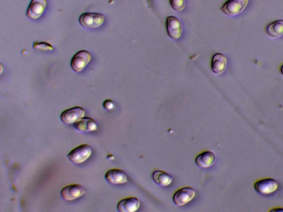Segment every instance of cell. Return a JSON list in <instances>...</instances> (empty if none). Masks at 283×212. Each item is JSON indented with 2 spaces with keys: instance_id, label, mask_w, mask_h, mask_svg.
Returning <instances> with one entry per match:
<instances>
[{
  "instance_id": "6da1fadb",
  "label": "cell",
  "mask_w": 283,
  "mask_h": 212,
  "mask_svg": "<svg viewBox=\"0 0 283 212\" xmlns=\"http://www.w3.org/2000/svg\"><path fill=\"white\" fill-rule=\"evenodd\" d=\"M92 148L88 144H82L75 147L68 154L70 162L75 164H81L87 161L91 156Z\"/></svg>"
},
{
  "instance_id": "7a4b0ae2",
  "label": "cell",
  "mask_w": 283,
  "mask_h": 212,
  "mask_svg": "<svg viewBox=\"0 0 283 212\" xmlns=\"http://www.w3.org/2000/svg\"><path fill=\"white\" fill-rule=\"evenodd\" d=\"M278 183L272 178H263L254 184L255 191L262 195H271L278 190Z\"/></svg>"
},
{
  "instance_id": "3957f363",
  "label": "cell",
  "mask_w": 283,
  "mask_h": 212,
  "mask_svg": "<svg viewBox=\"0 0 283 212\" xmlns=\"http://www.w3.org/2000/svg\"><path fill=\"white\" fill-rule=\"evenodd\" d=\"M104 15L98 13H85L80 16L79 22L83 27L96 28L104 23Z\"/></svg>"
},
{
  "instance_id": "277c9868",
  "label": "cell",
  "mask_w": 283,
  "mask_h": 212,
  "mask_svg": "<svg viewBox=\"0 0 283 212\" xmlns=\"http://www.w3.org/2000/svg\"><path fill=\"white\" fill-rule=\"evenodd\" d=\"M248 0H228L221 8L224 14L234 16L241 14L246 9Z\"/></svg>"
},
{
  "instance_id": "5b68a950",
  "label": "cell",
  "mask_w": 283,
  "mask_h": 212,
  "mask_svg": "<svg viewBox=\"0 0 283 212\" xmlns=\"http://www.w3.org/2000/svg\"><path fill=\"white\" fill-rule=\"evenodd\" d=\"M85 114L84 109L81 107H74L64 111L61 114V119L64 124L73 125L84 117Z\"/></svg>"
},
{
  "instance_id": "8992f818",
  "label": "cell",
  "mask_w": 283,
  "mask_h": 212,
  "mask_svg": "<svg viewBox=\"0 0 283 212\" xmlns=\"http://www.w3.org/2000/svg\"><path fill=\"white\" fill-rule=\"evenodd\" d=\"M86 189L79 184H73L63 188L61 192L64 200L70 201L76 200L85 194Z\"/></svg>"
},
{
  "instance_id": "52a82bcc",
  "label": "cell",
  "mask_w": 283,
  "mask_h": 212,
  "mask_svg": "<svg viewBox=\"0 0 283 212\" xmlns=\"http://www.w3.org/2000/svg\"><path fill=\"white\" fill-rule=\"evenodd\" d=\"M196 195L194 189L190 187H185L178 190L174 195L173 200L174 203L178 206L188 203Z\"/></svg>"
},
{
  "instance_id": "ba28073f",
  "label": "cell",
  "mask_w": 283,
  "mask_h": 212,
  "mask_svg": "<svg viewBox=\"0 0 283 212\" xmlns=\"http://www.w3.org/2000/svg\"><path fill=\"white\" fill-rule=\"evenodd\" d=\"M92 55L87 50L78 51L71 61V67L75 72H80L91 62Z\"/></svg>"
},
{
  "instance_id": "9c48e42d",
  "label": "cell",
  "mask_w": 283,
  "mask_h": 212,
  "mask_svg": "<svg viewBox=\"0 0 283 212\" xmlns=\"http://www.w3.org/2000/svg\"><path fill=\"white\" fill-rule=\"evenodd\" d=\"M166 30L169 36L173 40H178L183 34V27L181 21L175 16L166 19Z\"/></svg>"
},
{
  "instance_id": "30bf717a",
  "label": "cell",
  "mask_w": 283,
  "mask_h": 212,
  "mask_svg": "<svg viewBox=\"0 0 283 212\" xmlns=\"http://www.w3.org/2000/svg\"><path fill=\"white\" fill-rule=\"evenodd\" d=\"M47 0H32L27 10V15L31 19H38L47 8Z\"/></svg>"
},
{
  "instance_id": "8fae6325",
  "label": "cell",
  "mask_w": 283,
  "mask_h": 212,
  "mask_svg": "<svg viewBox=\"0 0 283 212\" xmlns=\"http://www.w3.org/2000/svg\"><path fill=\"white\" fill-rule=\"evenodd\" d=\"M105 177L107 183L112 185H121L128 182L126 173L119 169L109 170L106 172Z\"/></svg>"
},
{
  "instance_id": "7c38bea8",
  "label": "cell",
  "mask_w": 283,
  "mask_h": 212,
  "mask_svg": "<svg viewBox=\"0 0 283 212\" xmlns=\"http://www.w3.org/2000/svg\"><path fill=\"white\" fill-rule=\"evenodd\" d=\"M215 154L211 151H206L200 154L195 159V163L199 168L207 169L213 166L216 162Z\"/></svg>"
},
{
  "instance_id": "4fadbf2b",
  "label": "cell",
  "mask_w": 283,
  "mask_h": 212,
  "mask_svg": "<svg viewBox=\"0 0 283 212\" xmlns=\"http://www.w3.org/2000/svg\"><path fill=\"white\" fill-rule=\"evenodd\" d=\"M140 202L136 197H128L121 200L118 204V209L121 212H134L140 207Z\"/></svg>"
},
{
  "instance_id": "5bb4252c",
  "label": "cell",
  "mask_w": 283,
  "mask_h": 212,
  "mask_svg": "<svg viewBox=\"0 0 283 212\" xmlns=\"http://www.w3.org/2000/svg\"><path fill=\"white\" fill-rule=\"evenodd\" d=\"M228 60L226 56L221 53H217L212 57L211 68L213 72L217 75L222 74L226 70Z\"/></svg>"
},
{
  "instance_id": "9a60e30c",
  "label": "cell",
  "mask_w": 283,
  "mask_h": 212,
  "mask_svg": "<svg viewBox=\"0 0 283 212\" xmlns=\"http://www.w3.org/2000/svg\"><path fill=\"white\" fill-rule=\"evenodd\" d=\"M77 131L82 132H92L98 130L96 122L90 117H83L74 124Z\"/></svg>"
},
{
  "instance_id": "2e32d148",
  "label": "cell",
  "mask_w": 283,
  "mask_h": 212,
  "mask_svg": "<svg viewBox=\"0 0 283 212\" xmlns=\"http://www.w3.org/2000/svg\"><path fill=\"white\" fill-rule=\"evenodd\" d=\"M152 178L154 183L161 187L168 186L173 181L172 176L162 170L154 171L152 173Z\"/></svg>"
},
{
  "instance_id": "e0dca14e",
  "label": "cell",
  "mask_w": 283,
  "mask_h": 212,
  "mask_svg": "<svg viewBox=\"0 0 283 212\" xmlns=\"http://www.w3.org/2000/svg\"><path fill=\"white\" fill-rule=\"evenodd\" d=\"M266 32L269 36L273 38H278L283 36V20L269 24L266 28Z\"/></svg>"
},
{
  "instance_id": "ac0fdd59",
  "label": "cell",
  "mask_w": 283,
  "mask_h": 212,
  "mask_svg": "<svg viewBox=\"0 0 283 212\" xmlns=\"http://www.w3.org/2000/svg\"><path fill=\"white\" fill-rule=\"evenodd\" d=\"M172 8L177 11H181L185 8V0H170Z\"/></svg>"
},
{
  "instance_id": "d6986e66",
  "label": "cell",
  "mask_w": 283,
  "mask_h": 212,
  "mask_svg": "<svg viewBox=\"0 0 283 212\" xmlns=\"http://www.w3.org/2000/svg\"><path fill=\"white\" fill-rule=\"evenodd\" d=\"M34 48L36 49L42 50L44 51L53 50L54 49L51 44L46 42H36L34 44Z\"/></svg>"
},
{
  "instance_id": "ffe728a7",
  "label": "cell",
  "mask_w": 283,
  "mask_h": 212,
  "mask_svg": "<svg viewBox=\"0 0 283 212\" xmlns=\"http://www.w3.org/2000/svg\"><path fill=\"white\" fill-rule=\"evenodd\" d=\"M103 106L107 110H111L114 107V104L112 100H106L103 103Z\"/></svg>"
},
{
  "instance_id": "44dd1931",
  "label": "cell",
  "mask_w": 283,
  "mask_h": 212,
  "mask_svg": "<svg viewBox=\"0 0 283 212\" xmlns=\"http://www.w3.org/2000/svg\"><path fill=\"white\" fill-rule=\"evenodd\" d=\"M271 211H283V208H282V209H280V208L273 209L271 210Z\"/></svg>"
},
{
  "instance_id": "7402d4cb",
  "label": "cell",
  "mask_w": 283,
  "mask_h": 212,
  "mask_svg": "<svg viewBox=\"0 0 283 212\" xmlns=\"http://www.w3.org/2000/svg\"><path fill=\"white\" fill-rule=\"evenodd\" d=\"M280 72H281V74L283 75V65L281 66V67L280 68Z\"/></svg>"
}]
</instances>
